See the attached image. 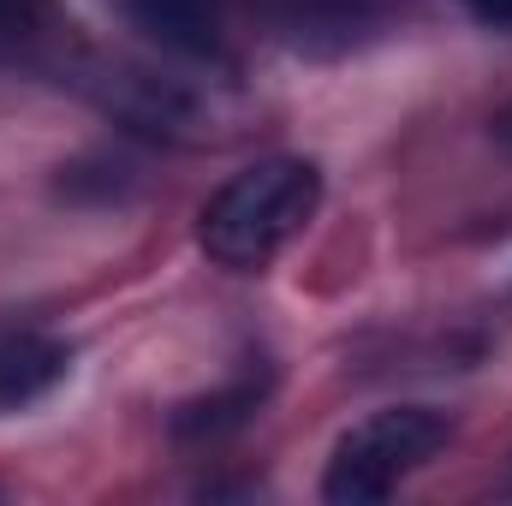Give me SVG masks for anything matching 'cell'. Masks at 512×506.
<instances>
[{"mask_svg": "<svg viewBox=\"0 0 512 506\" xmlns=\"http://www.w3.org/2000/svg\"><path fill=\"white\" fill-rule=\"evenodd\" d=\"M316 203H322V173L310 161L292 155L256 161L203 203L197 245L221 268H262L310 227Z\"/></svg>", "mask_w": 512, "mask_h": 506, "instance_id": "6da1fadb", "label": "cell"}, {"mask_svg": "<svg viewBox=\"0 0 512 506\" xmlns=\"http://www.w3.org/2000/svg\"><path fill=\"white\" fill-rule=\"evenodd\" d=\"M131 24L173 54H215L221 48V0H126Z\"/></svg>", "mask_w": 512, "mask_h": 506, "instance_id": "3957f363", "label": "cell"}, {"mask_svg": "<svg viewBox=\"0 0 512 506\" xmlns=\"http://www.w3.org/2000/svg\"><path fill=\"white\" fill-rule=\"evenodd\" d=\"M447 417L429 405H393L364 417L358 429L340 435L328 477H322V501L334 506H376L387 501L411 471H423L441 447H447Z\"/></svg>", "mask_w": 512, "mask_h": 506, "instance_id": "7a4b0ae2", "label": "cell"}, {"mask_svg": "<svg viewBox=\"0 0 512 506\" xmlns=\"http://www.w3.org/2000/svg\"><path fill=\"white\" fill-rule=\"evenodd\" d=\"M42 18V0H0V54H12Z\"/></svg>", "mask_w": 512, "mask_h": 506, "instance_id": "5b68a950", "label": "cell"}, {"mask_svg": "<svg viewBox=\"0 0 512 506\" xmlns=\"http://www.w3.org/2000/svg\"><path fill=\"white\" fill-rule=\"evenodd\" d=\"M465 6H471L483 24H495V30H507L512 24V0H465Z\"/></svg>", "mask_w": 512, "mask_h": 506, "instance_id": "8992f818", "label": "cell"}, {"mask_svg": "<svg viewBox=\"0 0 512 506\" xmlns=\"http://www.w3.org/2000/svg\"><path fill=\"white\" fill-rule=\"evenodd\" d=\"M495 137H501V143L512 149V102L501 108V114H495Z\"/></svg>", "mask_w": 512, "mask_h": 506, "instance_id": "52a82bcc", "label": "cell"}, {"mask_svg": "<svg viewBox=\"0 0 512 506\" xmlns=\"http://www.w3.org/2000/svg\"><path fill=\"white\" fill-rule=\"evenodd\" d=\"M66 376V346L30 328L0 334V411H18L30 399H42L54 381Z\"/></svg>", "mask_w": 512, "mask_h": 506, "instance_id": "277c9868", "label": "cell"}]
</instances>
